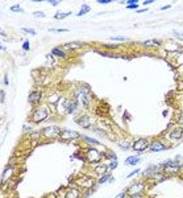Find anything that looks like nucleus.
Listing matches in <instances>:
<instances>
[{"label": "nucleus", "instance_id": "obj_1", "mask_svg": "<svg viewBox=\"0 0 183 198\" xmlns=\"http://www.w3.org/2000/svg\"><path fill=\"white\" fill-rule=\"evenodd\" d=\"M49 118H50V108H49V106L36 107V110L32 112V121L36 124L42 123V121H45Z\"/></svg>", "mask_w": 183, "mask_h": 198}, {"label": "nucleus", "instance_id": "obj_2", "mask_svg": "<svg viewBox=\"0 0 183 198\" xmlns=\"http://www.w3.org/2000/svg\"><path fill=\"white\" fill-rule=\"evenodd\" d=\"M62 133V129L59 128L58 126H48L45 128L41 129V136L45 137V139L49 140H54V139H58Z\"/></svg>", "mask_w": 183, "mask_h": 198}, {"label": "nucleus", "instance_id": "obj_3", "mask_svg": "<svg viewBox=\"0 0 183 198\" xmlns=\"http://www.w3.org/2000/svg\"><path fill=\"white\" fill-rule=\"evenodd\" d=\"M86 158H87L88 163L95 164V163H99L103 158V153L99 152V149H96V148L90 147L86 150Z\"/></svg>", "mask_w": 183, "mask_h": 198}, {"label": "nucleus", "instance_id": "obj_4", "mask_svg": "<svg viewBox=\"0 0 183 198\" xmlns=\"http://www.w3.org/2000/svg\"><path fill=\"white\" fill-rule=\"evenodd\" d=\"M82 136L83 135H80L77 131H72V129H62V133L59 136V139L62 141H71V140H75V139H80Z\"/></svg>", "mask_w": 183, "mask_h": 198}, {"label": "nucleus", "instance_id": "obj_5", "mask_svg": "<svg viewBox=\"0 0 183 198\" xmlns=\"http://www.w3.org/2000/svg\"><path fill=\"white\" fill-rule=\"evenodd\" d=\"M149 145H150V144H149L148 139H144V137H142V139H137V140H136V141L132 144V148L136 150V152L140 153V152H144L145 149H148Z\"/></svg>", "mask_w": 183, "mask_h": 198}, {"label": "nucleus", "instance_id": "obj_6", "mask_svg": "<svg viewBox=\"0 0 183 198\" xmlns=\"http://www.w3.org/2000/svg\"><path fill=\"white\" fill-rule=\"evenodd\" d=\"M41 99H42V92L40 90H33L29 94V97H28V103L30 106H37L40 104Z\"/></svg>", "mask_w": 183, "mask_h": 198}, {"label": "nucleus", "instance_id": "obj_7", "mask_svg": "<svg viewBox=\"0 0 183 198\" xmlns=\"http://www.w3.org/2000/svg\"><path fill=\"white\" fill-rule=\"evenodd\" d=\"M162 165H163V170H170L172 172V173H175V172H179L180 168H179V164H178V161L175 160H166L162 163Z\"/></svg>", "mask_w": 183, "mask_h": 198}, {"label": "nucleus", "instance_id": "obj_8", "mask_svg": "<svg viewBox=\"0 0 183 198\" xmlns=\"http://www.w3.org/2000/svg\"><path fill=\"white\" fill-rule=\"evenodd\" d=\"M182 137H183V128L180 126L174 127L169 133V139L172 140V141H178V140H180Z\"/></svg>", "mask_w": 183, "mask_h": 198}, {"label": "nucleus", "instance_id": "obj_9", "mask_svg": "<svg viewBox=\"0 0 183 198\" xmlns=\"http://www.w3.org/2000/svg\"><path fill=\"white\" fill-rule=\"evenodd\" d=\"M144 189H145V182H141V181H138V182H136V184H133L132 186H129L127 189V193L128 194H137V193H142L144 192Z\"/></svg>", "mask_w": 183, "mask_h": 198}, {"label": "nucleus", "instance_id": "obj_10", "mask_svg": "<svg viewBox=\"0 0 183 198\" xmlns=\"http://www.w3.org/2000/svg\"><path fill=\"white\" fill-rule=\"evenodd\" d=\"M149 149H150L151 152H161V150L169 149V147L165 145L161 140H154V141H151V144L149 145Z\"/></svg>", "mask_w": 183, "mask_h": 198}, {"label": "nucleus", "instance_id": "obj_11", "mask_svg": "<svg viewBox=\"0 0 183 198\" xmlns=\"http://www.w3.org/2000/svg\"><path fill=\"white\" fill-rule=\"evenodd\" d=\"M15 173V166H11L8 164V165L4 168L3 173H1V184H4V181H8V180L12 178V176H13Z\"/></svg>", "mask_w": 183, "mask_h": 198}, {"label": "nucleus", "instance_id": "obj_12", "mask_svg": "<svg viewBox=\"0 0 183 198\" xmlns=\"http://www.w3.org/2000/svg\"><path fill=\"white\" fill-rule=\"evenodd\" d=\"M78 104H79L78 99H72V100H70V102L69 100L65 102V112L66 114H72L78 108Z\"/></svg>", "mask_w": 183, "mask_h": 198}, {"label": "nucleus", "instance_id": "obj_13", "mask_svg": "<svg viewBox=\"0 0 183 198\" xmlns=\"http://www.w3.org/2000/svg\"><path fill=\"white\" fill-rule=\"evenodd\" d=\"M78 185H79L80 187H83V189H91V187L95 185V181H94L91 177H84V178H82L80 181H78Z\"/></svg>", "mask_w": 183, "mask_h": 198}, {"label": "nucleus", "instance_id": "obj_14", "mask_svg": "<svg viewBox=\"0 0 183 198\" xmlns=\"http://www.w3.org/2000/svg\"><path fill=\"white\" fill-rule=\"evenodd\" d=\"M75 123H78L83 128H90V116L88 115H82L79 118H75Z\"/></svg>", "mask_w": 183, "mask_h": 198}, {"label": "nucleus", "instance_id": "obj_15", "mask_svg": "<svg viewBox=\"0 0 183 198\" xmlns=\"http://www.w3.org/2000/svg\"><path fill=\"white\" fill-rule=\"evenodd\" d=\"M65 198H80V190L78 187H70L67 189Z\"/></svg>", "mask_w": 183, "mask_h": 198}, {"label": "nucleus", "instance_id": "obj_16", "mask_svg": "<svg viewBox=\"0 0 183 198\" xmlns=\"http://www.w3.org/2000/svg\"><path fill=\"white\" fill-rule=\"evenodd\" d=\"M51 55H56V57L65 60V58H67V52H65V50L61 49V48L56 46V48H53V49H51Z\"/></svg>", "mask_w": 183, "mask_h": 198}, {"label": "nucleus", "instance_id": "obj_17", "mask_svg": "<svg viewBox=\"0 0 183 198\" xmlns=\"http://www.w3.org/2000/svg\"><path fill=\"white\" fill-rule=\"evenodd\" d=\"M59 99H61V95H59L58 92H53V94H50L48 97V103H49V104L57 106V104H58V100Z\"/></svg>", "mask_w": 183, "mask_h": 198}, {"label": "nucleus", "instance_id": "obj_18", "mask_svg": "<svg viewBox=\"0 0 183 198\" xmlns=\"http://www.w3.org/2000/svg\"><path fill=\"white\" fill-rule=\"evenodd\" d=\"M138 163H141V157L138 156H129L125 160V165H137Z\"/></svg>", "mask_w": 183, "mask_h": 198}, {"label": "nucleus", "instance_id": "obj_19", "mask_svg": "<svg viewBox=\"0 0 183 198\" xmlns=\"http://www.w3.org/2000/svg\"><path fill=\"white\" fill-rule=\"evenodd\" d=\"M65 50H75V49H79L82 48V44L78 41H74V42H69V44H65L63 45Z\"/></svg>", "mask_w": 183, "mask_h": 198}, {"label": "nucleus", "instance_id": "obj_20", "mask_svg": "<svg viewBox=\"0 0 183 198\" xmlns=\"http://www.w3.org/2000/svg\"><path fill=\"white\" fill-rule=\"evenodd\" d=\"M108 165H104V164H99V165L95 166V172L98 174H101V176H104V174H107V170H108Z\"/></svg>", "mask_w": 183, "mask_h": 198}, {"label": "nucleus", "instance_id": "obj_21", "mask_svg": "<svg viewBox=\"0 0 183 198\" xmlns=\"http://www.w3.org/2000/svg\"><path fill=\"white\" fill-rule=\"evenodd\" d=\"M107 181L113 182V177H112L111 173H107V174H104V176H101V178L98 180V184L101 185V184H104V182H107Z\"/></svg>", "mask_w": 183, "mask_h": 198}, {"label": "nucleus", "instance_id": "obj_22", "mask_svg": "<svg viewBox=\"0 0 183 198\" xmlns=\"http://www.w3.org/2000/svg\"><path fill=\"white\" fill-rule=\"evenodd\" d=\"M90 5H87V4H82V7H80V11L77 13V16L78 17H80V16H83V15H86V13H88L90 12Z\"/></svg>", "mask_w": 183, "mask_h": 198}, {"label": "nucleus", "instance_id": "obj_23", "mask_svg": "<svg viewBox=\"0 0 183 198\" xmlns=\"http://www.w3.org/2000/svg\"><path fill=\"white\" fill-rule=\"evenodd\" d=\"M103 156H104V158H107V160H109V161H117V156H116V153L115 152H106V153H103Z\"/></svg>", "mask_w": 183, "mask_h": 198}, {"label": "nucleus", "instance_id": "obj_24", "mask_svg": "<svg viewBox=\"0 0 183 198\" xmlns=\"http://www.w3.org/2000/svg\"><path fill=\"white\" fill-rule=\"evenodd\" d=\"M82 139L84 140V141H87V143H90V144H94V145H101V143L99 141V140H95V139H92V137H88V136H84L83 135L82 136Z\"/></svg>", "mask_w": 183, "mask_h": 198}, {"label": "nucleus", "instance_id": "obj_25", "mask_svg": "<svg viewBox=\"0 0 183 198\" xmlns=\"http://www.w3.org/2000/svg\"><path fill=\"white\" fill-rule=\"evenodd\" d=\"M71 15V12H63V13H56L54 15V18L56 20H62V18H66L67 16Z\"/></svg>", "mask_w": 183, "mask_h": 198}, {"label": "nucleus", "instance_id": "obj_26", "mask_svg": "<svg viewBox=\"0 0 183 198\" xmlns=\"http://www.w3.org/2000/svg\"><path fill=\"white\" fill-rule=\"evenodd\" d=\"M9 9H11L12 12H17V13H23V12H24V9H23V8L20 7L19 4H16V5H12V7L9 8Z\"/></svg>", "mask_w": 183, "mask_h": 198}, {"label": "nucleus", "instance_id": "obj_27", "mask_svg": "<svg viewBox=\"0 0 183 198\" xmlns=\"http://www.w3.org/2000/svg\"><path fill=\"white\" fill-rule=\"evenodd\" d=\"M111 41H127V37H124V36H113V37H111Z\"/></svg>", "mask_w": 183, "mask_h": 198}, {"label": "nucleus", "instance_id": "obj_28", "mask_svg": "<svg viewBox=\"0 0 183 198\" xmlns=\"http://www.w3.org/2000/svg\"><path fill=\"white\" fill-rule=\"evenodd\" d=\"M23 32H24V33H28V34H32V36H36V33H37V32L34 31V29H32V28H23L21 29Z\"/></svg>", "mask_w": 183, "mask_h": 198}, {"label": "nucleus", "instance_id": "obj_29", "mask_svg": "<svg viewBox=\"0 0 183 198\" xmlns=\"http://www.w3.org/2000/svg\"><path fill=\"white\" fill-rule=\"evenodd\" d=\"M119 145H120V148H121L122 150H128V149H130V148H132L129 143H120Z\"/></svg>", "mask_w": 183, "mask_h": 198}, {"label": "nucleus", "instance_id": "obj_30", "mask_svg": "<svg viewBox=\"0 0 183 198\" xmlns=\"http://www.w3.org/2000/svg\"><path fill=\"white\" fill-rule=\"evenodd\" d=\"M23 49H24L25 52H29L30 45H29V41H28V40H25V41L23 42Z\"/></svg>", "mask_w": 183, "mask_h": 198}, {"label": "nucleus", "instance_id": "obj_31", "mask_svg": "<svg viewBox=\"0 0 183 198\" xmlns=\"http://www.w3.org/2000/svg\"><path fill=\"white\" fill-rule=\"evenodd\" d=\"M108 168H109V170H115L117 168V161H109Z\"/></svg>", "mask_w": 183, "mask_h": 198}, {"label": "nucleus", "instance_id": "obj_32", "mask_svg": "<svg viewBox=\"0 0 183 198\" xmlns=\"http://www.w3.org/2000/svg\"><path fill=\"white\" fill-rule=\"evenodd\" d=\"M40 135H41V132H32V133H30V139L32 140H37L38 137H40Z\"/></svg>", "mask_w": 183, "mask_h": 198}, {"label": "nucleus", "instance_id": "obj_33", "mask_svg": "<svg viewBox=\"0 0 183 198\" xmlns=\"http://www.w3.org/2000/svg\"><path fill=\"white\" fill-rule=\"evenodd\" d=\"M49 31H50V32H56V33H62V32H69V29H54V28H50Z\"/></svg>", "mask_w": 183, "mask_h": 198}, {"label": "nucleus", "instance_id": "obj_34", "mask_svg": "<svg viewBox=\"0 0 183 198\" xmlns=\"http://www.w3.org/2000/svg\"><path fill=\"white\" fill-rule=\"evenodd\" d=\"M4 99H6V92H4V90H1V91H0V103H1V104L4 103Z\"/></svg>", "mask_w": 183, "mask_h": 198}, {"label": "nucleus", "instance_id": "obj_35", "mask_svg": "<svg viewBox=\"0 0 183 198\" xmlns=\"http://www.w3.org/2000/svg\"><path fill=\"white\" fill-rule=\"evenodd\" d=\"M137 173H140V169H134V170H133V172H130V173L127 176V178H130V177L136 176V174H137Z\"/></svg>", "mask_w": 183, "mask_h": 198}, {"label": "nucleus", "instance_id": "obj_36", "mask_svg": "<svg viewBox=\"0 0 183 198\" xmlns=\"http://www.w3.org/2000/svg\"><path fill=\"white\" fill-rule=\"evenodd\" d=\"M129 198H145L144 193H137V194H132Z\"/></svg>", "mask_w": 183, "mask_h": 198}, {"label": "nucleus", "instance_id": "obj_37", "mask_svg": "<svg viewBox=\"0 0 183 198\" xmlns=\"http://www.w3.org/2000/svg\"><path fill=\"white\" fill-rule=\"evenodd\" d=\"M33 16H34V17H45V13H44V12H38V11H37V12H33Z\"/></svg>", "mask_w": 183, "mask_h": 198}, {"label": "nucleus", "instance_id": "obj_38", "mask_svg": "<svg viewBox=\"0 0 183 198\" xmlns=\"http://www.w3.org/2000/svg\"><path fill=\"white\" fill-rule=\"evenodd\" d=\"M127 8H128V9H136V11H137V9H138V4H130V5H127Z\"/></svg>", "mask_w": 183, "mask_h": 198}, {"label": "nucleus", "instance_id": "obj_39", "mask_svg": "<svg viewBox=\"0 0 183 198\" xmlns=\"http://www.w3.org/2000/svg\"><path fill=\"white\" fill-rule=\"evenodd\" d=\"M127 194H128V193H127V190H125V192H122V193H120V194H117L115 198H124V197H127Z\"/></svg>", "mask_w": 183, "mask_h": 198}, {"label": "nucleus", "instance_id": "obj_40", "mask_svg": "<svg viewBox=\"0 0 183 198\" xmlns=\"http://www.w3.org/2000/svg\"><path fill=\"white\" fill-rule=\"evenodd\" d=\"M112 3V0H98V4H109Z\"/></svg>", "mask_w": 183, "mask_h": 198}, {"label": "nucleus", "instance_id": "obj_41", "mask_svg": "<svg viewBox=\"0 0 183 198\" xmlns=\"http://www.w3.org/2000/svg\"><path fill=\"white\" fill-rule=\"evenodd\" d=\"M104 48H108V49H116L117 45H115V44H109V45H104Z\"/></svg>", "mask_w": 183, "mask_h": 198}, {"label": "nucleus", "instance_id": "obj_42", "mask_svg": "<svg viewBox=\"0 0 183 198\" xmlns=\"http://www.w3.org/2000/svg\"><path fill=\"white\" fill-rule=\"evenodd\" d=\"M59 3H61V1H58V0H57V1H56V0H50V1H49V4H51V5H54V7H56V5L59 4Z\"/></svg>", "mask_w": 183, "mask_h": 198}, {"label": "nucleus", "instance_id": "obj_43", "mask_svg": "<svg viewBox=\"0 0 183 198\" xmlns=\"http://www.w3.org/2000/svg\"><path fill=\"white\" fill-rule=\"evenodd\" d=\"M23 131H24V132H29V131H32V128H30L29 126H24V127H23Z\"/></svg>", "mask_w": 183, "mask_h": 198}, {"label": "nucleus", "instance_id": "obj_44", "mask_svg": "<svg viewBox=\"0 0 183 198\" xmlns=\"http://www.w3.org/2000/svg\"><path fill=\"white\" fill-rule=\"evenodd\" d=\"M4 84H9V81H8V74H4Z\"/></svg>", "mask_w": 183, "mask_h": 198}, {"label": "nucleus", "instance_id": "obj_45", "mask_svg": "<svg viewBox=\"0 0 183 198\" xmlns=\"http://www.w3.org/2000/svg\"><path fill=\"white\" fill-rule=\"evenodd\" d=\"M137 0H128L127 1V5H130V4H137Z\"/></svg>", "mask_w": 183, "mask_h": 198}, {"label": "nucleus", "instance_id": "obj_46", "mask_svg": "<svg viewBox=\"0 0 183 198\" xmlns=\"http://www.w3.org/2000/svg\"><path fill=\"white\" fill-rule=\"evenodd\" d=\"M174 34H175V36H177V37H179V38H180V40H183V34L178 33V32H174Z\"/></svg>", "mask_w": 183, "mask_h": 198}, {"label": "nucleus", "instance_id": "obj_47", "mask_svg": "<svg viewBox=\"0 0 183 198\" xmlns=\"http://www.w3.org/2000/svg\"><path fill=\"white\" fill-rule=\"evenodd\" d=\"M153 0H148V1H144V5H149V4H153Z\"/></svg>", "mask_w": 183, "mask_h": 198}, {"label": "nucleus", "instance_id": "obj_48", "mask_svg": "<svg viewBox=\"0 0 183 198\" xmlns=\"http://www.w3.org/2000/svg\"><path fill=\"white\" fill-rule=\"evenodd\" d=\"M146 11H148V9H146V8H144V9H137L136 12H137V13H144V12H146Z\"/></svg>", "mask_w": 183, "mask_h": 198}, {"label": "nucleus", "instance_id": "obj_49", "mask_svg": "<svg viewBox=\"0 0 183 198\" xmlns=\"http://www.w3.org/2000/svg\"><path fill=\"white\" fill-rule=\"evenodd\" d=\"M169 8H170V5H165V7L161 8V11H166V9H169Z\"/></svg>", "mask_w": 183, "mask_h": 198}, {"label": "nucleus", "instance_id": "obj_50", "mask_svg": "<svg viewBox=\"0 0 183 198\" xmlns=\"http://www.w3.org/2000/svg\"><path fill=\"white\" fill-rule=\"evenodd\" d=\"M0 49H1V52H6V46H4V45H1V46H0Z\"/></svg>", "mask_w": 183, "mask_h": 198}]
</instances>
